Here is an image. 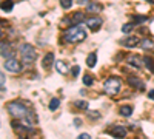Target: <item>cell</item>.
<instances>
[{"label": "cell", "instance_id": "6da1fadb", "mask_svg": "<svg viewBox=\"0 0 154 139\" xmlns=\"http://www.w3.org/2000/svg\"><path fill=\"white\" fill-rule=\"evenodd\" d=\"M6 108H8V111L11 113V116H14V117H19V119H25V117H26V114L29 113L28 107H26L25 104L19 102V100H14V102H9V104L6 105Z\"/></svg>", "mask_w": 154, "mask_h": 139}, {"label": "cell", "instance_id": "7a4b0ae2", "mask_svg": "<svg viewBox=\"0 0 154 139\" xmlns=\"http://www.w3.org/2000/svg\"><path fill=\"white\" fill-rule=\"evenodd\" d=\"M66 40L68 42H82L86 39V31L80 25H74L66 31Z\"/></svg>", "mask_w": 154, "mask_h": 139}, {"label": "cell", "instance_id": "3957f363", "mask_svg": "<svg viewBox=\"0 0 154 139\" xmlns=\"http://www.w3.org/2000/svg\"><path fill=\"white\" fill-rule=\"evenodd\" d=\"M120 88H122V81H120L119 77L116 76H111L108 77L105 84H103V90H105V93L109 94V96H114L120 91Z\"/></svg>", "mask_w": 154, "mask_h": 139}, {"label": "cell", "instance_id": "277c9868", "mask_svg": "<svg viewBox=\"0 0 154 139\" xmlns=\"http://www.w3.org/2000/svg\"><path fill=\"white\" fill-rule=\"evenodd\" d=\"M20 56L26 65H31L37 59V53L34 50V46H31L29 44H23V45H20Z\"/></svg>", "mask_w": 154, "mask_h": 139}, {"label": "cell", "instance_id": "5b68a950", "mask_svg": "<svg viewBox=\"0 0 154 139\" xmlns=\"http://www.w3.org/2000/svg\"><path fill=\"white\" fill-rule=\"evenodd\" d=\"M3 67L6 68L8 71H11V73H19L20 70H22L20 62L17 60V59H14V57H11V59H5Z\"/></svg>", "mask_w": 154, "mask_h": 139}, {"label": "cell", "instance_id": "8992f818", "mask_svg": "<svg viewBox=\"0 0 154 139\" xmlns=\"http://www.w3.org/2000/svg\"><path fill=\"white\" fill-rule=\"evenodd\" d=\"M120 45H123L126 48H134L137 45H140V39L136 37V36H130V37H126V39L120 40Z\"/></svg>", "mask_w": 154, "mask_h": 139}, {"label": "cell", "instance_id": "52a82bcc", "mask_svg": "<svg viewBox=\"0 0 154 139\" xmlns=\"http://www.w3.org/2000/svg\"><path fill=\"white\" fill-rule=\"evenodd\" d=\"M85 23H86V26H90V29L97 31L102 26V19L100 17H91V19H86Z\"/></svg>", "mask_w": 154, "mask_h": 139}, {"label": "cell", "instance_id": "ba28073f", "mask_svg": "<svg viewBox=\"0 0 154 139\" xmlns=\"http://www.w3.org/2000/svg\"><path fill=\"white\" fill-rule=\"evenodd\" d=\"M128 84L131 85V87L137 88V90H144V88H145V84L142 82L137 76H130V77H128Z\"/></svg>", "mask_w": 154, "mask_h": 139}, {"label": "cell", "instance_id": "9c48e42d", "mask_svg": "<svg viewBox=\"0 0 154 139\" xmlns=\"http://www.w3.org/2000/svg\"><path fill=\"white\" fill-rule=\"evenodd\" d=\"M109 133H111L114 138H125L126 136V128L122 127V125H116L114 128H111Z\"/></svg>", "mask_w": 154, "mask_h": 139}, {"label": "cell", "instance_id": "30bf717a", "mask_svg": "<svg viewBox=\"0 0 154 139\" xmlns=\"http://www.w3.org/2000/svg\"><path fill=\"white\" fill-rule=\"evenodd\" d=\"M54 63V54L52 53H48V54L43 57V60H42V67L48 70V68H51V65Z\"/></svg>", "mask_w": 154, "mask_h": 139}, {"label": "cell", "instance_id": "8fae6325", "mask_svg": "<svg viewBox=\"0 0 154 139\" xmlns=\"http://www.w3.org/2000/svg\"><path fill=\"white\" fill-rule=\"evenodd\" d=\"M2 57H3V59H11V57H14V51L9 50L8 44H5V42H2Z\"/></svg>", "mask_w": 154, "mask_h": 139}, {"label": "cell", "instance_id": "7c38bea8", "mask_svg": "<svg viewBox=\"0 0 154 139\" xmlns=\"http://www.w3.org/2000/svg\"><path fill=\"white\" fill-rule=\"evenodd\" d=\"M128 63L131 67H134V68H140L142 65H144V59H140L139 56H131L128 59Z\"/></svg>", "mask_w": 154, "mask_h": 139}, {"label": "cell", "instance_id": "4fadbf2b", "mask_svg": "<svg viewBox=\"0 0 154 139\" xmlns=\"http://www.w3.org/2000/svg\"><path fill=\"white\" fill-rule=\"evenodd\" d=\"M119 113L122 116H125V117H130L131 114H133V107L131 105H122L119 108Z\"/></svg>", "mask_w": 154, "mask_h": 139}, {"label": "cell", "instance_id": "5bb4252c", "mask_svg": "<svg viewBox=\"0 0 154 139\" xmlns=\"http://www.w3.org/2000/svg\"><path fill=\"white\" fill-rule=\"evenodd\" d=\"M54 65H56V70H57L60 74H66V73H68V67L65 65V62H62V60H56V62H54Z\"/></svg>", "mask_w": 154, "mask_h": 139}, {"label": "cell", "instance_id": "9a60e30c", "mask_svg": "<svg viewBox=\"0 0 154 139\" xmlns=\"http://www.w3.org/2000/svg\"><path fill=\"white\" fill-rule=\"evenodd\" d=\"M96 63H97V54L96 53H91V54H88L86 57V65L92 68V67H96Z\"/></svg>", "mask_w": 154, "mask_h": 139}, {"label": "cell", "instance_id": "2e32d148", "mask_svg": "<svg viewBox=\"0 0 154 139\" xmlns=\"http://www.w3.org/2000/svg\"><path fill=\"white\" fill-rule=\"evenodd\" d=\"M86 11H88V13H100V11H102V6H100L99 3L92 2V3H88V5H86Z\"/></svg>", "mask_w": 154, "mask_h": 139}, {"label": "cell", "instance_id": "e0dca14e", "mask_svg": "<svg viewBox=\"0 0 154 139\" xmlns=\"http://www.w3.org/2000/svg\"><path fill=\"white\" fill-rule=\"evenodd\" d=\"M13 8H14V3L11 2V0H3V3H2V11L3 13L13 11Z\"/></svg>", "mask_w": 154, "mask_h": 139}, {"label": "cell", "instance_id": "ac0fdd59", "mask_svg": "<svg viewBox=\"0 0 154 139\" xmlns=\"http://www.w3.org/2000/svg\"><path fill=\"white\" fill-rule=\"evenodd\" d=\"M144 63H145V67L150 70V71H154V60H153V57L145 56L144 57Z\"/></svg>", "mask_w": 154, "mask_h": 139}, {"label": "cell", "instance_id": "d6986e66", "mask_svg": "<svg viewBox=\"0 0 154 139\" xmlns=\"http://www.w3.org/2000/svg\"><path fill=\"white\" fill-rule=\"evenodd\" d=\"M82 22H83V14H82V13H76L73 20H71V23H73V25H80Z\"/></svg>", "mask_w": 154, "mask_h": 139}, {"label": "cell", "instance_id": "ffe728a7", "mask_svg": "<svg viewBox=\"0 0 154 139\" xmlns=\"http://www.w3.org/2000/svg\"><path fill=\"white\" fill-rule=\"evenodd\" d=\"M142 48L144 50H150V48H154V42L150 40V39H142Z\"/></svg>", "mask_w": 154, "mask_h": 139}, {"label": "cell", "instance_id": "44dd1931", "mask_svg": "<svg viewBox=\"0 0 154 139\" xmlns=\"http://www.w3.org/2000/svg\"><path fill=\"white\" fill-rule=\"evenodd\" d=\"M59 105H60V100H59L57 98H54V99H51V102H49V110H51V111H56V110L59 108Z\"/></svg>", "mask_w": 154, "mask_h": 139}, {"label": "cell", "instance_id": "7402d4cb", "mask_svg": "<svg viewBox=\"0 0 154 139\" xmlns=\"http://www.w3.org/2000/svg\"><path fill=\"white\" fill-rule=\"evenodd\" d=\"M83 84L86 85V87H91V85L94 84V79H92V76H90V74H85V76H83Z\"/></svg>", "mask_w": 154, "mask_h": 139}, {"label": "cell", "instance_id": "603a6c76", "mask_svg": "<svg viewBox=\"0 0 154 139\" xmlns=\"http://www.w3.org/2000/svg\"><path fill=\"white\" fill-rule=\"evenodd\" d=\"M133 28H134L133 23H125V25L122 26V31H123L125 34H128V33H131V31H133Z\"/></svg>", "mask_w": 154, "mask_h": 139}, {"label": "cell", "instance_id": "cb8c5ba5", "mask_svg": "<svg viewBox=\"0 0 154 139\" xmlns=\"http://www.w3.org/2000/svg\"><path fill=\"white\" fill-rule=\"evenodd\" d=\"M74 105L77 107V108H88V102H86V100H76V102H74Z\"/></svg>", "mask_w": 154, "mask_h": 139}, {"label": "cell", "instance_id": "d4e9b609", "mask_svg": "<svg viewBox=\"0 0 154 139\" xmlns=\"http://www.w3.org/2000/svg\"><path fill=\"white\" fill-rule=\"evenodd\" d=\"M60 5H62L63 9H69L71 5H73V0H60Z\"/></svg>", "mask_w": 154, "mask_h": 139}, {"label": "cell", "instance_id": "484cf974", "mask_svg": "<svg viewBox=\"0 0 154 139\" xmlns=\"http://www.w3.org/2000/svg\"><path fill=\"white\" fill-rule=\"evenodd\" d=\"M145 20H146V17H144V15H134V22H137V23H142Z\"/></svg>", "mask_w": 154, "mask_h": 139}, {"label": "cell", "instance_id": "4316f807", "mask_svg": "<svg viewBox=\"0 0 154 139\" xmlns=\"http://www.w3.org/2000/svg\"><path fill=\"white\" fill-rule=\"evenodd\" d=\"M71 73H73V76H79V73H80V67H79V65L73 67V70H71Z\"/></svg>", "mask_w": 154, "mask_h": 139}, {"label": "cell", "instance_id": "83f0119b", "mask_svg": "<svg viewBox=\"0 0 154 139\" xmlns=\"http://www.w3.org/2000/svg\"><path fill=\"white\" fill-rule=\"evenodd\" d=\"M0 82H2V91H5V74H0Z\"/></svg>", "mask_w": 154, "mask_h": 139}, {"label": "cell", "instance_id": "f1b7e54d", "mask_svg": "<svg viewBox=\"0 0 154 139\" xmlns=\"http://www.w3.org/2000/svg\"><path fill=\"white\" fill-rule=\"evenodd\" d=\"M79 138H80V139H90L91 136H90V135H88V133H82V135H80Z\"/></svg>", "mask_w": 154, "mask_h": 139}, {"label": "cell", "instance_id": "f546056e", "mask_svg": "<svg viewBox=\"0 0 154 139\" xmlns=\"http://www.w3.org/2000/svg\"><path fill=\"white\" fill-rule=\"evenodd\" d=\"M74 124H76V127H80V125H82V121L79 119V117H76V119H74Z\"/></svg>", "mask_w": 154, "mask_h": 139}, {"label": "cell", "instance_id": "4dcf8cb0", "mask_svg": "<svg viewBox=\"0 0 154 139\" xmlns=\"http://www.w3.org/2000/svg\"><path fill=\"white\" fill-rule=\"evenodd\" d=\"M148 98H150V99H153V100H154V90H151V91L148 93Z\"/></svg>", "mask_w": 154, "mask_h": 139}, {"label": "cell", "instance_id": "1f68e13d", "mask_svg": "<svg viewBox=\"0 0 154 139\" xmlns=\"http://www.w3.org/2000/svg\"><path fill=\"white\" fill-rule=\"evenodd\" d=\"M90 0H79V5H88Z\"/></svg>", "mask_w": 154, "mask_h": 139}, {"label": "cell", "instance_id": "d6a6232c", "mask_svg": "<svg viewBox=\"0 0 154 139\" xmlns=\"http://www.w3.org/2000/svg\"><path fill=\"white\" fill-rule=\"evenodd\" d=\"M146 2H150V3H151V0H146Z\"/></svg>", "mask_w": 154, "mask_h": 139}]
</instances>
